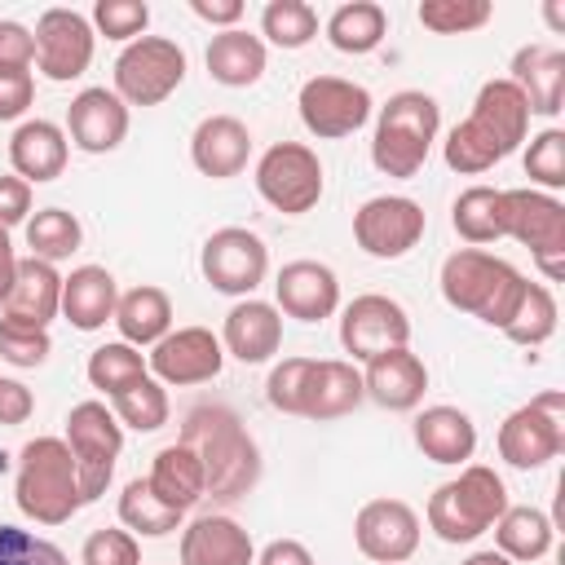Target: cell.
<instances>
[{
    "instance_id": "obj_1",
    "label": "cell",
    "mask_w": 565,
    "mask_h": 565,
    "mask_svg": "<svg viewBox=\"0 0 565 565\" xmlns=\"http://www.w3.org/2000/svg\"><path fill=\"white\" fill-rule=\"evenodd\" d=\"M181 446H190L203 463V481H207V499L212 503H238L256 490L260 481V446L247 433V424L221 406V402H203L190 406L181 419Z\"/></svg>"
},
{
    "instance_id": "obj_2",
    "label": "cell",
    "mask_w": 565,
    "mask_h": 565,
    "mask_svg": "<svg viewBox=\"0 0 565 565\" xmlns=\"http://www.w3.org/2000/svg\"><path fill=\"white\" fill-rule=\"evenodd\" d=\"M437 282H441V300L450 309L472 313L477 322L503 331V322L512 318V309L521 300L525 274L512 260H503V256H494L486 247H459V252H450L441 260V278Z\"/></svg>"
},
{
    "instance_id": "obj_3",
    "label": "cell",
    "mask_w": 565,
    "mask_h": 565,
    "mask_svg": "<svg viewBox=\"0 0 565 565\" xmlns=\"http://www.w3.org/2000/svg\"><path fill=\"white\" fill-rule=\"evenodd\" d=\"M13 503L35 525H66L84 508L79 472H75V459L62 437H31L18 450Z\"/></svg>"
},
{
    "instance_id": "obj_4",
    "label": "cell",
    "mask_w": 565,
    "mask_h": 565,
    "mask_svg": "<svg viewBox=\"0 0 565 565\" xmlns=\"http://www.w3.org/2000/svg\"><path fill=\"white\" fill-rule=\"evenodd\" d=\"M441 128V106L437 97L419 93V88H402L393 93L380 115H375V137H371V163L384 177H415L428 163V150L437 141Z\"/></svg>"
},
{
    "instance_id": "obj_5",
    "label": "cell",
    "mask_w": 565,
    "mask_h": 565,
    "mask_svg": "<svg viewBox=\"0 0 565 565\" xmlns=\"http://www.w3.org/2000/svg\"><path fill=\"white\" fill-rule=\"evenodd\" d=\"M503 508H508L503 477L486 463H463L459 477H450L433 490L424 516L441 543H472L503 516Z\"/></svg>"
},
{
    "instance_id": "obj_6",
    "label": "cell",
    "mask_w": 565,
    "mask_h": 565,
    "mask_svg": "<svg viewBox=\"0 0 565 565\" xmlns=\"http://www.w3.org/2000/svg\"><path fill=\"white\" fill-rule=\"evenodd\" d=\"M66 450L75 459V472H79V494L84 503L102 499L110 477H115V463L124 455V424L115 419V411L97 397L88 402H75L66 411Z\"/></svg>"
},
{
    "instance_id": "obj_7",
    "label": "cell",
    "mask_w": 565,
    "mask_h": 565,
    "mask_svg": "<svg viewBox=\"0 0 565 565\" xmlns=\"http://www.w3.org/2000/svg\"><path fill=\"white\" fill-rule=\"evenodd\" d=\"M185 79V49L168 35H141L115 57V97L124 106H159Z\"/></svg>"
},
{
    "instance_id": "obj_8",
    "label": "cell",
    "mask_w": 565,
    "mask_h": 565,
    "mask_svg": "<svg viewBox=\"0 0 565 565\" xmlns=\"http://www.w3.org/2000/svg\"><path fill=\"white\" fill-rule=\"evenodd\" d=\"M565 450V393L547 388L499 424V459L534 472Z\"/></svg>"
},
{
    "instance_id": "obj_9",
    "label": "cell",
    "mask_w": 565,
    "mask_h": 565,
    "mask_svg": "<svg viewBox=\"0 0 565 565\" xmlns=\"http://www.w3.org/2000/svg\"><path fill=\"white\" fill-rule=\"evenodd\" d=\"M503 203H508V238L530 247L543 282H561L565 278V203L534 185L503 190Z\"/></svg>"
},
{
    "instance_id": "obj_10",
    "label": "cell",
    "mask_w": 565,
    "mask_h": 565,
    "mask_svg": "<svg viewBox=\"0 0 565 565\" xmlns=\"http://www.w3.org/2000/svg\"><path fill=\"white\" fill-rule=\"evenodd\" d=\"M322 159L305 141H274L256 159V194L282 212V216H305L322 199Z\"/></svg>"
},
{
    "instance_id": "obj_11",
    "label": "cell",
    "mask_w": 565,
    "mask_h": 565,
    "mask_svg": "<svg viewBox=\"0 0 565 565\" xmlns=\"http://www.w3.org/2000/svg\"><path fill=\"white\" fill-rule=\"evenodd\" d=\"M199 269L212 291L247 300L269 274V247L247 225H221L207 234V243L199 252Z\"/></svg>"
},
{
    "instance_id": "obj_12",
    "label": "cell",
    "mask_w": 565,
    "mask_h": 565,
    "mask_svg": "<svg viewBox=\"0 0 565 565\" xmlns=\"http://www.w3.org/2000/svg\"><path fill=\"white\" fill-rule=\"evenodd\" d=\"M296 110H300V124L318 137V141H340V137H353L375 102L366 93V84L358 79H344V75H313L300 84V97H296Z\"/></svg>"
},
{
    "instance_id": "obj_13",
    "label": "cell",
    "mask_w": 565,
    "mask_h": 565,
    "mask_svg": "<svg viewBox=\"0 0 565 565\" xmlns=\"http://www.w3.org/2000/svg\"><path fill=\"white\" fill-rule=\"evenodd\" d=\"M31 35H35V71L53 84H71L93 66L97 31L79 9H44Z\"/></svg>"
},
{
    "instance_id": "obj_14",
    "label": "cell",
    "mask_w": 565,
    "mask_h": 565,
    "mask_svg": "<svg viewBox=\"0 0 565 565\" xmlns=\"http://www.w3.org/2000/svg\"><path fill=\"white\" fill-rule=\"evenodd\" d=\"M340 344H344L349 362H371L375 353L406 349L411 344V313L384 291L353 296L340 309Z\"/></svg>"
},
{
    "instance_id": "obj_15",
    "label": "cell",
    "mask_w": 565,
    "mask_h": 565,
    "mask_svg": "<svg viewBox=\"0 0 565 565\" xmlns=\"http://www.w3.org/2000/svg\"><path fill=\"white\" fill-rule=\"evenodd\" d=\"M424 207L406 194H375L353 212V238L375 260H397L424 238Z\"/></svg>"
},
{
    "instance_id": "obj_16",
    "label": "cell",
    "mask_w": 565,
    "mask_h": 565,
    "mask_svg": "<svg viewBox=\"0 0 565 565\" xmlns=\"http://www.w3.org/2000/svg\"><path fill=\"white\" fill-rule=\"evenodd\" d=\"M146 366L163 388H190L221 375L225 349L221 335H212L207 327H172L159 344H150Z\"/></svg>"
},
{
    "instance_id": "obj_17",
    "label": "cell",
    "mask_w": 565,
    "mask_h": 565,
    "mask_svg": "<svg viewBox=\"0 0 565 565\" xmlns=\"http://www.w3.org/2000/svg\"><path fill=\"white\" fill-rule=\"evenodd\" d=\"M419 512L406 499H366L353 516V543L375 565H406L419 552Z\"/></svg>"
},
{
    "instance_id": "obj_18",
    "label": "cell",
    "mask_w": 565,
    "mask_h": 565,
    "mask_svg": "<svg viewBox=\"0 0 565 565\" xmlns=\"http://www.w3.org/2000/svg\"><path fill=\"white\" fill-rule=\"evenodd\" d=\"M128 137V106L115 97V88H79L66 106V141L84 154H110Z\"/></svg>"
},
{
    "instance_id": "obj_19",
    "label": "cell",
    "mask_w": 565,
    "mask_h": 565,
    "mask_svg": "<svg viewBox=\"0 0 565 565\" xmlns=\"http://www.w3.org/2000/svg\"><path fill=\"white\" fill-rule=\"evenodd\" d=\"M274 309L296 322H322L340 309V278L322 260H287L274 278Z\"/></svg>"
},
{
    "instance_id": "obj_20",
    "label": "cell",
    "mask_w": 565,
    "mask_h": 565,
    "mask_svg": "<svg viewBox=\"0 0 565 565\" xmlns=\"http://www.w3.org/2000/svg\"><path fill=\"white\" fill-rule=\"evenodd\" d=\"M362 388L384 411H415L428 393V366L419 353H411V344L388 349V353H375L371 362H362Z\"/></svg>"
},
{
    "instance_id": "obj_21",
    "label": "cell",
    "mask_w": 565,
    "mask_h": 565,
    "mask_svg": "<svg viewBox=\"0 0 565 565\" xmlns=\"http://www.w3.org/2000/svg\"><path fill=\"white\" fill-rule=\"evenodd\" d=\"M221 349L230 358H238L243 366H260L269 362L278 349H282V313L269 305V300H238L230 313H225V327H221Z\"/></svg>"
},
{
    "instance_id": "obj_22",
    "label": "cell",
    "mask_w": 565,
    "mask_h": 565,
    "mask_svg": "<svg viewBox=\"0 0 565 565\" xmlns=\"http://www.w3.org/2000/svg\"><path fill=\"white\" fill-rule=\"evenodd\" d=\"M366 402L358 362L344 358H313L300 393V419H340Z\"/></svg>"
},
{
    "instance_id": "obj_23",
    "label": "cell",
    "mask_w": 565,
    "mask_h": 565,
    "mask_svg": "<svg viewBox=\"0 0 565 565\" xmlns=\"http://www.w3.org/2000/svg\"><path fill=\"white\" fill-rule=\"evenodd\" d=\"M66 159H71V141H66V128H57L53 119H22L9 137L13 177H22L26 185L57 181L66 172Z\"/></svg>"
},
{
    "instance_id": "obj_24",
    "label": "cell",
    "mask_w": 565,
    "mask_h": 565,
    "mask_svg": "<svg viewBox=\"0 0 565 565\" xmlns=\"http://www.w3.org/2000/svg\"><path fill=\"white\" fill-rule=\"evenodd\" d=\"M190 159L212 181L238 177L247 168V159H252V132H247V124L234 119V115H207V119H199V128L190 132Z\"/></svg>"
},
{
    "instance_id": "obj_25",
    "label": "cell",
    "mask_w": 565,
    "mask_h": 565,
    "mask_svg": "<svg viewBox=\"0 0 565 565\" xmlns=\"http://www.w3.org/2000/svg\"><path fill=\"white\" fill-rule=\"evenodd\" d=\"M181 565H256V543L234 516L207 512L181 530Z\"/></svg>"
},
{
    "instance_id": "obj_26",
    "label": "cell",
    "mask_w": 565,
    "mask_h": 565,
    "mask_svg": "<svg viewBox=\"0 0 565 565\" xmlns=\"http://www.w3.org/2000/svg\"><path fill=\"white\" fill-rule=\"evenodd\" d=\"M508 79L521 88L530 115H547V119L561 115V106H565V53L561 49L521 44L512 53V75Z\"/></svg>"
},
{
    "instance_id": "obj_27",
    "label": "cell",
    "mask_w": 565,
    "mask_h": 565,
    "mask_svg": "<svg viewBox=\"0 0 565 565\" xmlns=\"http://www.w3.org/2000/svg\"><path fill=\"white\" fill-rule=\"evenodd\" d=\"M411 433H415V446L424 450V459H433V463L463 468V463L477 455V424H472V415L459 411V406H446V402L424 406V411L415 415Z\"/></svg>"
},
{
    "instance_id": "obj_28",
    "label": "cell",
    "mask_w": 565,
    "mask_h": 565,
    "mask_svg": "<svg viewBox=\"0 0 565 565\" xmlns=\"http://www.w3.org/2000/svg\"><path fill=\"white\" fill-rule=\"evenodd\" d=\"M115 305L119 282L106 265H79L62 278V318L75 331H102L106 322H115Z\"/></svg>"
},
{
    "instance_id": "obj_29",
    "label": "cell",
    "mask_w": 565,
    "mask_h": 565,
    "mask_svg": "<svg viewBox=\"0 0 565 565\" xmlns=\"http://www.w3.org/2000/svg\"><path fill=\"white\" fill-rule=\"evenodd\" d=\"M0 309L13 322H26V327H44L49 331V322L62 313V274H57V265L35 260V256H22L18 260L13 291H9V300Z\"/></svg>"
},
{
    "instance_id": "obj_30",
    "label": "cell",
    "mask_w": 565,
    "mask_h": 565,
    "mask_svg": "<svg viewBox=\"0 0 565 565\" xmlns=\"http://www.w3.org/2000/svg\"><path fill=\"white\" fill-rule=\"evenodd\" d=\"M468 119L481 124V128L503 146V154H512V150L525 141V132H530V106H525L521 88H516L508 75H503V79H486V84L477 88V102H472Z\"/></svg>"
},
{
    "instance_id": "obj_31",
    "label": "cell",
    "mask_w": 565,
    "mask_h": 565,
    "mask_svg": "<svg viewBox=\"0 0 565 565\" xmlns=\"http://www.w3.org/2000/svg\"><path fill=\"white\" fill-rule=\"evenodd\" d=\"M203 62H207V75L216 84H225V88H252L265 75L269 53H265V40L260 35H252L243 26H230V31H216L212 35Z\"/></svg>"
},
{
    "instance_id": "obj_32",
    "label": "cell",
    "mask_w": 565,
    "mask_h": 565,
    "mask_svg": "<svg viewBox=\"0 0 565 565\" xmlns=\"http://www.w3.org/2000/svg\"><path fill=\"white\" fill-rule=\"evenodd\" d=\"M115 327H119V340L132 344V349L159 344L172 331V300H168V291L154 287V282H141L132 291H119Z\"/></svg>"
},
{
    "instance_id": "obj_33",
    "label": "cell",
    "mask_w": 565,
    "mask_h": 565,
    "mask_svg": "<svg viewBox=\"0 0 565 565\" xmlns=\"http://www.w3.org/2000/svg\"><path fill=\"white\" fill-rule=\"evenodd\" d=\"M146 481H150V490H154L168 508H177V512H190V508H199V503L207 499L203 463H199V455H194L190 446H181V441H172V446H163V450L154 455Z\"/></svg>"
},
{
    "instance_id": "obj_34",
    "label": "cell",
    "mask_w": 565,
    "mask_h": 565,
    "mask_svg": "<svg viewBox=\"0 0 565 565\" xmlns=\"http://www.w3.org/2000/svg\"><path fill=\"white\" fill-rule=\"evenodd\" d=\"M450 225L472 247H486V243L508 238V203H503V190H494V185H468L450 203Z\"/></svg>"
},
{
    "instance_id": "obj_35",
    "label": "cell",
    "mask_w": 565,
    "mask_h": 565,
    "mask_svg": "<svg viewBox=\"0 0 565 565\" xmlns=\"http://www.w3.org/2000/svg\"><path fill=\"white\" fill-rule=\"evenodd\" d=\"M490 530H494V543L508 561H543L552 552V539H556L552 516L543 508H530V503H508Z\"/></svg>"
},
{
    "instance_id": "obj_36",
    "label": "cell",
    "mask_w": 565,
    "mask_h": 565,
    "mask_svg": "<svg viewBox=\"0 0 565 565\" xmlns=\"http://www.w3.org/2000/svg\"><path fill=\"white\" fill-rule=\"evenodd\" d=\"M384 31H388V13L375 0H349V4H340L327 18V44L335 53H349V57L375 53L380 40H384Z\"/></svg>"
},
{
    "instance_id": "obj_37",
    "label": "cell",
    "mask_w": 565,
    "mask_h": 565,
    "mask_svg": "<svg viewBox=\"0 0 565 565\" xmlns=\"http://www.w3.org/2000/svg\"><path fill=\"white\" fill-rule=\"evenodd\" d=\"M181 521H185V512L168 508V503L150 490L146 477H132V481L119 490V525H124L128 534H137V539H163V534L181 530Z\"/></svg>"
},
{
    "instance_id": "obj_38",
    "label": "cell",
    "mask_w": 565,
    "mask_h": 565,
    "mask_svg": "<svg viewBox=\"0 0 565 565\" xmlns=\"http://www.w3.org/2000/svg\"><path fill=\"white\" fill-rule=\"evenodd\" d=\"M556 318H561V313H556V296H552V287L525 278L521 300H516L512 318L503 322V335H508L512 344H521V349H539V344H547V340L556 335Z\"/></svg>"
},
{
    "instance_id": "obj_39",
    "label": "cell",
    "mask_w": 565,
    "mask_h": 565,
    "mask_svg": "<svg viewBox=\"0 0 565 565\" xmlns=\"http://www.w3.org/2000/svg\"><path fill=\"white\" fill-rule=\"evenodd\" d=\"M79 243H84V225H79L75 212H66V207H40L35 216H26V247H31L35 260L57 265L71 252H79Z\"/></svg>"
},
{
    "instance_id": "obj_40",
    "label": "cell",
    "mask_w": 565,
    "mask_h": 565,
    "mask_svg": "<svg viewBox=\"0 0 565 565\" xmlns=\"http://www.w3.org/2000/svg\"><path fill=\"white\" fill-rule=\"evenodd\" d=\"M441 159L450 172H463V177H481L490 172L494 163H503V146L472 119H459L450 132H446V146H441Z\"/></svg>"
},
{
    "instance_id": "obj_41",
    "label": "cell",
    "mask_w": 565,
    "mask_h": 565,
    "mask_svg": "<svg viewBox=\"0 0 565 565\" xmlns=\"http://www.w3.org/2000/svg\"><path fill=\"white\" fill-rule=\"evenodd\" d=\"M110 411H115V419H119L124 428H132V433H154V428L168 424L172 402H168V388H163L154 375H141L137 384H128V388H119V393L110 397Z\"/></svg>"
},
{
    "instance_id": "obj_42",
    "label": "cell",
    "mask_w": 565,
    "mask_h": 565,
    "mask_svg": "<svg viewBox=\"0 0 565 565\" xmlns=\"http://www.w3.org/2000/svg\"><path fill=\"white\" fill-rule=\"evenodd\" d=\"M84 375H88V384H93L97 393L115 397L119 388H128V384H137L141 375H150V366H146L141 349H132V344H124V340H106V344H97V349L88 353Z\"/></svg>"
},
{
    "instance_id": "obj_43",
    "label": "cell",
    "mask_w": 565,
    "mask_h": 565,
    "mask_svg": "<svg viewBox=\"0 0 565 565\" xmlns=\"http://www.w3.org/2000/svg\"><path fill=\"white\" fill-rule=\"evenodd\" d=\"M260 35L278 49H305L318 35V9L309 0H269L260 9Z\"/></svg>"
},
{
    "instance_id": "obj_44",
    "label": "cell",
    "mask_w": 565,
    "mask_h": 565,
    "mask_svg": "<svg viewBox=\"0 0 565 565\" xmlns=\"http://www.w3.org/2000/svg\"><path fill=\"white\" fill-rule=\"evenodd\" d=\"M415 18L437 35H472L494 18V4L490 0H419Z\"/></svg>"
},
{
    "instance_id": "obj_45",
    "label": "cell",
    "mask_w": 565,
    "mask_h": 565,
    "mask_svg": "<svg viewBox=\"0 0 565 565\" xmlns=\"http://www.w3.org/2000/svg\"><path fill=\"white\" fill-rule=\"evenodd\" d=\"M88 22H93L97 35L119 40V44H132L150 26V4L146 0H97Z\"/></svg>"
},
{
    "instance_id": "obj_46",
    "label": "cell",
    "mask_w": 565,
    "mask_h": 565,
    "mask_svg": "<svg viewBox=\"0 0 565 565\" xmlns=\"http://www.w3.org/2000/svg\"><path fill=\"white\" fill-rule=\"evenodd\" d=\"M49 353H53V335L44 327H26V322H13V318H0V362L35 371V366L49 362Z\"/></svg>"
},
{
    "instance_id": "obj_47",
    "label": "cell",
    "mask_w": 565,
    "mask_h": 565,
    "mask_svg": "<svg viewBox=\"0 0 565 565\" xmlns=\"http://www.w3.org/2000/svg\"><path fill=\"white\" fill-rule=\"evenodd\" d=\"M525 177H530L534 185H543V194L565 185V132H561V128H543L539 137H530Z\"/></svg>"
},
{
    "instance_id": "obj_48",
    "label": "cell",
    "mask_w": 565,
    "mask_h": 565,
    "mask_svg": "<svg viewBox=\"0 0 565 565\" xmlns=\"http://www.w3.org/2000/svg\"><path fill=\"white\" fill-rule=\"evenodd\" d=\"M0 565H71V556L57 543L0 521Z\"/></svg>"
},
{
    "instance_id": "obj_49",
    "label": "cell",
    "mask_w": 565,
    "mask_h": 565,
    "mask_svg": "<svg viewBox=\"0 0 565 565\" xmlns=\"http://www.w3.org/2000/svg\"><path fill=\"white\" fill-rule=\"evenodd\" d=\"M79 565H141V543L128 530H93L79 547Z\"/></svg>"
},
{
    "instance_id": "obj_50",
    "label": "cell",
    "mask_w": 565,
    "mask_h": 565,
    "mask_svg": "<svg viewBox=\"0 0 565 565\" xmlns=\"http://www.w3.org/2000/svg\"><path fill=\"white\" fill-rule=\"evenodd\" d=\"M313 358H282L269 380H265V402L282 415H300V393H305V375H309Z\"/></svg>"
},
{
    "instance_id": "obj_51",
    "label": "cell",
    "mask_w": 565,
    "mask_h": 565,
    "mask_svg": "<svg viewBox=\"0 0 565 565\" xmlns=\"http://www.w3.org/2000/svg\"><path fill=\"white\" fill-rule=\"evenodd\" d=\"M35 62V35L31 26L0 18V71H31Z\"/></svg>"
},
{
    "instance_id": "obj_52",
    "label": "cell",
    "mask_w": 565,
    "mask_h": 565,
    "mask_svg": "<svg viewBox=\"0 0 565 565\" xmlns=\"http://www.w3.org/2000/svg\"><path fill=\"white\" fill-rule=\"evenodd\" d=\"M35 102V75L31 71H0V124H13Z\"/></svg>"
},
{
    "instance_id": "obj_53",
    "label": "cell",
    "mask_w": 565,
    "mask_h": 565,
    "mask_svg": "<svg viewBox=\"0 0 565 565\" xmlns=\"http://www.w3.org/2000/svg\"><path fill=\"white\" fill-rule=\"evenodd\" d=\"M31 216V185L13 172L0 177V230H13V225H26Z\"/></svg>"
},
{
    "instance_id": "obj_54",
    "label": "cell",
    "mask_w": 565,
    "mask_h": 565,
    "mask_svg": "<svg viewBox=\"0 0 565 565\" xmlns=\"http://www.w3.org/2000/svg\"><path fill=\"white\" fill-rule=\"evenodd\" d=\"M31 411H35L31 388H26L22 380L0 375V424H4V428H18V424H26V419H31Z\"/></svg>"
},
{
    "instance_id": "obj_55",
    "label": "cell",
    "mask_w": 565,
    "mask_h": 565,
    "mask_svg": "<svg viewBox=\"0 0 565 565\" xmlns=\"http://www.w3.org/2000/svg\"><path fill=\"white\" fill-rule=\"evenodd\" d=\"M256 565H313V556L300 539H269L256 552Z\"/></svg>"
},
{
    "instance_id": "obj_56",
    "label": "cell",
    "mask_w": 565,
    "mask_h": 565,
    "mask_svg": "<svg viewBox=\"0 0 565 565\" xmlns=\"http://www.w3.org/2000/svg\"><path fill=\"white\" fill-rule=\"evenodd\" d=\"M190 13L212 22V26H221V31H230L243 18V0H190Z\"/></svg>"
},
{
    "instance_id": "obj_57",
    "label": "cell",
    "mask_w": 565,
    "mask_h": 565,
    "mask_svg": "<svg viewBox=\"0 0 565 565\" xmlns=\"http://www.w3.org/2000/svg\"><path fill=\"white\" fill-rule=\"evenodd\" d=\"M18 252H13V238H9V230H0V305L9 300V291H13V278H18Z\"/></svg>"
},
{
    "instance_id": "obj_58",
    "label": "cell",
    "mask_w": 565,
    "mask_h": 565,
    "mask_svg": "<svg viewBox=\"0 0 565 565\" xmlns=\"http://www.w3.org/2000/svg\"><path fill=\"white\" fill-rule=\"evenodd\" d=\"M459 565H516V561H508L499 547H486V552H472V556L459 561Z\"/></svg>"
},
{
    "instance_id": "obj_59",
    "label": "cell",
    "mask_w": 565,
    "mask_h": 565,
    "mask_svg": "<svg viewBox=\"0 0 565 565\" xmlns=\"http://www.w3.org/2000/svg\"><path fill=\"white\" fill-rule=\"evenodd\" d=\"M543 13H547V22H552V26H556V31H561V26H565V13H561V4H556V0H552V4H547V9H543Z\"/></svg>"
}]
</instances>
